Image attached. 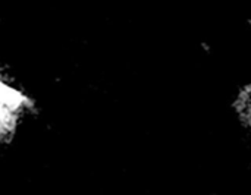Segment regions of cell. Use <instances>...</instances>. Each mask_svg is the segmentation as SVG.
<instances>
[{
  "label": "cell",
  "instance_id": "obj_1",
  "mask_svg": "<svg viewBox=\"0 0 251 195\" xmlns=\"http://www.w3.org/2000/svg\"><path fill=\"white\" fill-rule=\"evenodd\" d=\"M231 107L238 125L251 135V81L238 88Z\"/></svg>",
  "mask_w": 251,
  "mask_h": 195
},
{
  "label": "cell",
  "instance_id": "obj_2",
  "mask_svg": "<svg viewBox=\"0 0 251 195\" xmlns=\"http://www.w3.org/2000/svg\"><path fill=\"white\" fill-rule=\"evenodd\" d=\"M16 121V104L10 96L0 90V143L12 131Z\"/></svg>",
  "mask_w": 251,
  "mask_h": 195
}]
</instances>
